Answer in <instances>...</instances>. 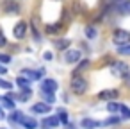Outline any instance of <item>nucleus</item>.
I'll use <instances>...</instances> for the list:
<instances>
[{"instance_id": "1", "label": "nucleus", "mask_w": 130, "mask_h": 129, "mask_svg": "<svg viewBox=\"0 0 130 129\" xmlns=\"http://www.w3.org/2000/svg\"><path fill=\"white\" fill-rule=\"evenodd\" d=\"M70 86H71V91L77 93V95H82V93L87 91V81L84 77H80V75H73Z\"/></svg>"}, {"instance_id": "2", "label": "nucleus", "mask_w": 130, "mask_h": 129, "mask_svg": "<svg viewBox=\"0 0 130 129\" xmlns=\"http://www.w3.org/2000/svg\"><path fill=\"white\" fill-rule=\"evenodd\" d=\"M112 43H116L118 47L130 43V32L125 31V29H114V32H112Z\"/></svg>"}, {"instance_id": "3", "label": "nucleus", "mask_w": 130, "mask_h": 129, "mask_svg": "<svg viewBox=\"0 0 130 129\" xmlns=\"http://www.w3.org/2000/svg\"><path fill=\"white\" fill-rule=\"evenodd\" d=\"M112 72H114V75H118V77H121V79H126L128 74H130V68H128L126 63H123V61H116V63L112 65Z\"/></svg>"}, {"instance_id": "4", "label": "nucleus", "mask_w": 130, "mask_h": 129, "mask_svg": "<svg viewBox=\"0 0 130 129\" xmlns=\"http://www.w3.org/2000/svg\"><path fill=\"white\" fill-rule=\"evenodd\" d=\"M2 9L7 13V15H18L20 13V2L18 0H6Z\"/></svg>"}, {"instance_id": "5", "label": "nucleus", "mask_w": 130, "mask_h": 129, "mask_svg": "<svg viewBox=\"0 0 130 129\" xmlns=\"http://www.w3.org/2000/svg\"><path fill=\"white\" fill-rule=\"evenodd\" d=\"M80 57H82V54H80V50H77V49L66 50V54H64V61H66V63H70V65L78 63V61H80Z\"/></svg>"}, {"instance_id": "6", "label": "nucleus", "mask_w": 130, "mask_h": 129, "mask_svg": "<svg viewBox=\"0 0 130 129\" xmlns=\"http://www.w3.org/2000/svg\"><path fill=\"white\" fill-rule=\"evenodd\" d=\"M18 124H22L25 129H36V127H38V122H36L34 118H30V116H25L23 113L20 115V118H18Z\"/></svg>"}, {"instance_id": "7", "label": "nucleus", "mask_w": 130, "mask_h": 129, "mask_svg": "<svg viewBox=\"0 0 130 129\" xmlns=\"http://www.w3.org/2000/svg\"><path fill=\"white\" fill-rule=\"evenodd\" d=\"M13 34H14V38L23 40V38H25V34H27V24H25V22H18V24L14 25Z\"/></svg>"}, {"instance_id": "8", "label": "nucleus", "mask_w": 130, "mask_h": 129, "mask_svg": "<svg viewBox=\"0 0 130 129\" xmlns=\"http://www.w3.org/2000/svg\"><path fill=\"white\" fill-rule=\"evenodd\" d=\"M118 97H119V91L118 90H103V91L98 93V99L100 100H114Z\"/></svg>"}, {"instance_id": "9", "label": "nucleus", "mask_w": 130, "mask_h": 129, "mask_svg": "<svg viewBox=\"0 0 130 129\" xmlns=\"http://www.w3.org/2000/svg\"><path fill=\"white\" fill-rule=\"evenodd\" d=\"M22 74H23V77H27L29 81H30V79L36 81V79H41V77H43L45 70L41 68V70H36V72H34V70H27V68H25V70H22Z\"/></svg>"}, {"instance_id": "10", "label": "nucleus", "mask_w": 130, "mask_h": 129, "mask_svg": "<svg viewBox=\"0 0 130 129\" xmlns=\"http://www.w3.org/2000/svg\"><path fill=\"white\" fill-rule=\"evenodd\" d=\"M57 90V81H54V79H45L43 83H41V91H50V93H54Z\"/></svg>"}, {"instance_id": "11", "label": "nucleus", "mask_w": 130, "mask_h": 129, "mask_svg": "<svg viewBox=\"0 0 130 129\" xmlns=\"http://www.w3.org/2000/svg\"><path fill=\"white\" fill-rule=\"evenodd\" d=\"M118 13H121L123 16L130 15V0H121V2H118Z\"/></svg>"}, {"instance_id": "12", "label": "nucleus", "mask_w": 130, "mask_h": 129, "mask_svg": "<svg viewBox=\"0 0 130 129\" xmlns=\"http://www.w3.org/2000/svg\"><path fill=\"white\" fill-rule=\"evenodd\" d=\"M30 109H32V113H48V111H50V104H46V102H38V104H34Z\"/></svg>"}, {"instance_id": "13", "label": "nucleus", "mask_w": 130, "mask_h": 129, "mask_svg": "<svg viewBox=\"0 0 130 129\" xmlns=\"http://www.w3.org/2000/svg\"><path fill=\"white\" fill-rule=\"evenodd\" d=\"M70 40H66V38H62V40H55L54 41V45H55V49H59V50H66L68 47H70Z\"/></svg>"}, {"instance_id": "14", "label": "nucleus", "mask_w": 130, "mask_h": 129, "mask_svg": "<svg viewBox=\"0 0 130 129\" xmlns=\"http://www.w3.org/2000/svg\"><path fill=\"white\" fill-rule=\"evenodd\" d=\"M41 124H43V127H57V125H59V118H55V116H48V118H45Z\"/></svg>"}, {"instance_id": "15", "label": "nucleus", "mask_w": 130, "mask_h": 129, "mask_svg": "<svg viewBox=\"0 0 130 129\" xmlns=\"http://www.w3.org/2000/svg\"><path fill=\"white\" fill-rule=\"evenodd\" d=\"M100 125V122H96V120H93V118H84L82 120V127L84 129H94V127H98Z\"/></svg>"}, {"instance_id": "16", "label": "nucleus", "mask_w": 130, "mask_h": 129, "mask_svg": "<svg viewBox=\"0 0 130 129\" xmlns=\"http://www.w3.org/2000/svg\"><path fill=\"white\" fill-rule=\"evenodd\" d=\"M16 84H18L22 90H29V84H30V81H29V79H25L23 75H18V79H16Z\"/></svg>"}, {"instance_id": "17", "label": "nucleus", "mask_w": 130, "mask_h": 129, "mask_svg": "<svg viewBox=\"0 0 130 129\" xmlns=\"http://www.w3.org/2000/svg\"><path fill=\"white\" fill-rule=\"evenodd\" d=\"M41 95H43V99H45V102L46 104H54L55 102V97H54V93H50V91H41Z\"/></svg>"}, {"instance_id": "18", "label": "nucleus", "mask_w": 130, "mask_h": 129, "mask_svg": "<svg viewBox=\"0 0 130 129\" xmlns=\"http://www.w3.org/2000/svg\"><path fill=\"white\" fill-rule=\"evenodd\" d=\"M0 100H2V104H4L6 108L14 109V102H13V99H11V97H0Z\"/></svg>"}, {"instance_id": "19", "label": "nucleus", "mask_w": 130, "mask_h": 129, "mask_svg": "<svg viewBox=\"0 0 130 129\" xmlns=\"http://www.w3.org/2000/svg\"><path fill=\"white\" fill-rule=\"evenodd\" d=\"M118 52H119L121 56H130V43H126V45H121V47H118Z\"/></svg>"}, {"instance_id": "20", "label": "nucleus", "mask_w": 130, "mask_h": 129, "mask_svg": "<svg viewBox=\"0 0 130 129\" xmlns=\"http://www.w3.org/2000/svg\"><path fill=\"white\" fill-rule=\"evenodd\" d=\"M86 36H87L89 40L96 38V29H94V27H91V25H87V27H86Z\"/></svg>"}, {"instance_id": "21", "label": "nucleus", "mask_w": 130, "mask_h": 129, "mask_svg": "<svg viewBox=\"0 0 130 129\" xmlns=\"http://www.w3.org/2000/svg\"><path fill=\"white\" fill-rule=\"evenodd\" d=\"M107 111H109V113L119 111V104H118V102H109V104H107Z\"/></svg>"}, {"instance_id": "22", "label": "nucleus", "mask_w": 130, "mask_h": 129, "mask_svg": "<svg viewBox=\"0 0 130 129\" xmlns=\"http://www.w3.org/2000/svg\"><path fill=\"white\" fill-rule=\"evenodd\" d=\"M59 27H61V24H55V25H46V34H54V32H57L59 31Z\"/></svg>"}, {"instance_id": "23", "label": "nucleus", "mask_w": 130, "mask_h": 129, "mask_svg": "<svg viewBox=\"0 0 130 129\" xmlns=\"http://www.w3.org/2000/svg\"><path fill=\"white\" fill-rule=\"evenodd\" d=\"M59 122H62V124H68V111H64V109H59Z\"/></svg>"}, {"instance_id": "24", "label": "nucleus", "mask_w": 130, "mask_h": 129, "mask_svg": "<svg viewBox=\"0 0 130 129\" xmlns=\"http://www.w3.org/2000/svg\"><path fill=\"white\" fill-rule=\"evenodd\" d=\"M119 111L123 113V118H126V120L130 118V109H128L125 104H119Z\"/></svg>"}, {"instance_id": "25", "label": "nucleus", "mask_w": 130, "mask_h": 129, "mask_svg": "<svg viewBox=\"0 0 130 129\" xmlns=\"http://www.w3.org/2000/svg\"><path fill=\"white\" fill-rule=\"evenodd\" d=\"M0 88H4V90H11V88H13V84H11V83H7V81H4V79H0Z\"/></svg>"}, {"instance_id": "26", "label": "nucleus", "mask_w": 130, "mask_h": 129, "mask_svg": "<svg viewBox=\"0 0 130 129\" xmlns=\"http://www.w3.org/2000/svg\"><path fill=\"white\" fill-rule=\"evenodd\" d=\"M11 61V56H7V54H0V63H4V65H7Z\"/></svg>"}, {"instance_id": "27", "label": "nucleus", "mask_w": 130, "mask_h": 129, "mask_svg": "<svg viewBox=\"0 0 130 129\" xmlns=\"http://www.w3.org/2000/svg\"><path fill=\"white\" fill-rule=\"evenodd\" d=\"M7 45V40H6V36H4V32H2V29H0V47H6Z\"/></svg>"}, {"instance_id": "28", "label": "nucleus", "mask_w": 130, "mask_h": 129, "mask_svg": "<svg viewBox=\"0 0 130 129\" xmlns=\"http://www.w3.org/2000/svg\"><path fill=\"white\" fill-rule=\"evenodd\" d=\"M43 57H45V61H52V59H54V57H52V52H45Z\"/></svg>"}, {"instance_id": "29", "label": "nucleus", "mask_w": 130, "mask_h": 129, "mask_svg": "<svg viewBox=\"0 0 130 129\" xmlns=\"http://www.w3.org/2000/svg\"><path fill=\"white\" fill-rule=\"evenodd\" d=\"M116 122H119V116H114V118H109V120H107L105 124L109 125V124H116Z\"/></svg>"}, {"instance_id": "30", "label": "nucleus", "mask_w": 130, "mask_h": 129, "mask_svg": "<svg viewBox=\"0 0 130 129\" xmlns=\"http://www.w3.org/2000/svg\"><path fill=\"white\" fill-rule=\"evenodd\" d=\"M6 118V115H4V111H2V108H0V120H4Z\"/></svg>"}, {"instance_id": "31", "label": "nucleus", "mask_w": 130, "mask_h": 129, "mask_svg": "<svg viewBox=\"0 0 130 129\" xmlns=\"http://www.w3.org/2000/svg\"><path fill=\"white\" fill-rule=\"evenodd\" d=\"M6 72H7V70H6L4 66H0V74H6Z\"/></svg>"}]
</instances>
